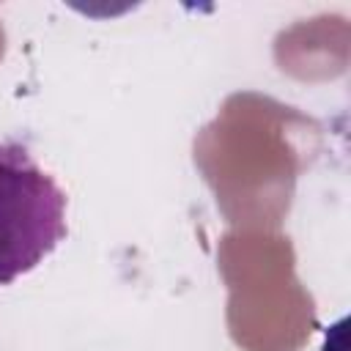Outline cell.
<instances>
[{
    "instance_id": "obj_1",
    "label": "cell",
    "mask_w": 351,
    "mask_h": 351,
    "mask_svg": "<svg viewBox=\"0 0 351 351\" xmlns=\"http://www.w3.org/2000/svg\"><path fill=\"white\" fill-rule=\"evenodd\" d=\"M66 239V192L19 143H0V285L36 269Z\"/></svg>"
},
{
    "instance_id": "obj_2",
    "label": "cell",
    "mask_w": 351,
    "mask_h": 351,
    "mask_svg": "<svg viewBox=\"0 0 351 351\" xmlns=\"http://www.w3.org/2000/svg\"><path fill=\"white\" fill-rule=\"evenodd\" d=\"M346 318H340L335 326L326 329V343H324V351H348V343H346Z\"/></svg>"
}]
</instances>
